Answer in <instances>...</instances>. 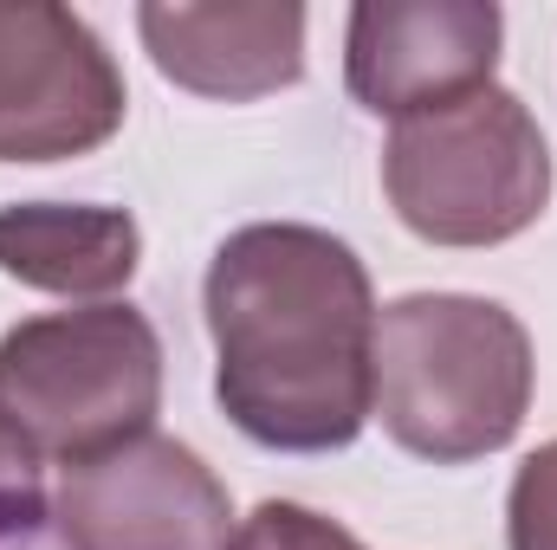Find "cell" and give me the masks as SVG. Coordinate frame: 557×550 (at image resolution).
<instances>
[{
  "mask_svg": "<svg viewBox=\"0 0 557 550\" xmlns=\"http://www.w3.org/2000/svg\"><path fill=\"white\" fill-rule=\"evenodd\" d=\"M137 221L124 208H0V273L59 298H104L137 273Z\"/></svg>",
  "mask_w": 557,
  "mask_h": 550,
  "instance_id": "cell-9",
  "label": "cell"
},
{
  "mask_svg": "<svg viewBox=\"0 0 557 550\" xmlns=\"http://www.w3.org/2000/svg\"><path fill=\"white\" fill-rule=\"evenodd\" d=\"M396 221L434 247H499L552 201V149L532 111L486 85L460 104L403 117L383 149Z\"/></svg>",
  "mask_w": 557,
  "mask_h": 550,
  "instance_id": "cell-3",
  "label": "cell"
},
{
  "mask_svg": "<svg viewBox=\"0 0 557 550\" xmlns=\"http://www.w3.org/2000/svg\"><path fill=\"white\" fill-rule=\"evenodd\" d=\"M506 538L512 550H557V440H545L506 499Z\"/></svg>",
  "mask_w": 557,
  "mask_h": 550,
  "instance_id": "cell-10",
  "label": "cell"
},
{
  "mask_svg": "<svg viewBox=\"0 0 557 550\" xmlns=\"http://www.w3.org/2000/svg\"><path fill=\"white\" fill-rule=\"evenodd\" d=\"M156 409L162 343L131 304L52 311L0 337V414L65 466L149 434Z\"/></svg>",
  "mask_w": 557,
  "mask_h": 550,
  "instance_id": "cell-4",
  "label": "cell"
},
{
  "mask_svg": "<svg viewBox=\"0 0 557 550\" xmlns=\"http://www.w3.org/2000/svg\"><path fill=\"white\" fill-rule=\"evenodd\" d=\"M124 72L52 0H0V162H65L117 137Z\"/></svg>",
  "mask_w": 557,
  "mask_h": 550,
  "instance_id": "cell-5",
  "label": "cell"
},
{
  "mask_svg": "<svg viewBox=\"0 0 557 550\" xmlns=\"http://www.w3.org/2000/svg\"><path fill=\"white\" fill-rule=\"evenodd\" d=\"M65 550H227L234 505L208 460L169 434H137L65 466L52 499Z\"/></svg>",
  "mask_w": 557,
  "mask_h": 550,
  "instance_id": "cell-6",
  "label": "cell"
},
{
  "mask_svg": "<svg viewBox=\"0 0 557 550\" xmlns=\"http://www.w3.org/2000/svg\"><path fill=\"white\" fill-rule=\"evenodd\" d=\"M370 414L416 460L460 466L499 453L532 409V337L493 298L416 291L376 311Z\"/></svg>",
  "mask_w": 557,
  "mask_h": 550,
  "instance_id": "cell-2",
  "label": "cell"
},
{
  "mask_svg": "<svg viewBox=\"0 0 557 550\" xmlns=\"http://www.w3.org/2000/svg\"><path fill=\"white\" fill-rule=\"evenodd\" d=\"M493 0H363L344 33L350 98L376 117H421L493 85L499 65Z\"/></svg>",
  "mask_w": 557,
  "mask_h": 550,
  "instance_id": "cell-7",
  "label": "cell"
},
{
  "mask_svg": "<svg viewBox=\"0 0 557 550\" xmlns=\"http://www.w3.org/2000/svg\"><path fill=\"white\" fill-rule=\"evenodd\" d=\"M227 550H363L344 525L305 512V505H285V499H267L253 518L234 525V545Z\"/></svg>",
  "mask_w": 557,
  "mask_h": 550,
  "instance_id": "cell-11",
  "label": "cell"
},
{
  "mask_svg": "<svg viewBox=\"0 0 557 550\" xmlns=\"http://www.w3.org/2000/svg\"><path fill=\"white\" fill-rule=\"evenodd\" d=\"M46 518V473H39V447L0 414V538H20Z\"/></svg>",
  "mask_w": 557,
  "mask_h": 550,
  "instance_id": "cell-12",
  "label": "cell"
},
{
  "mask_svg": "<svg viewBox=\"0 0 557 550\" xmlns=\"http://www.w3.org/2000/svg\"><path fill=\"white\" fill-rule=\"evenodd\" d=\"M137 33L169 85L195 98H221V104L285 91L305 72V7L298 0H227V7L156 0L137 13Z\"/></svg>",
  "mask_w": 557,
  "mask_h": 550,
  "instance_id": "cell-8",
  "label": "cell"
},
{
  "mask_svg": "<svg viewBox=\"0 0 557 550\" xmlns=\"http://www.w3.org/2000/svg\"><path fill=\"white\" fill-rule=\"evenodd\" d=\"M214 396L278 453L350 447L370 421L376 298L363 260L324 227H240L208 266Z\"/></svg>",
  "mask_w": 557,
  "mask_h": 550,
  "instance_id": "cell-1",
  "label": "cell"
}]
</instances>
